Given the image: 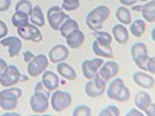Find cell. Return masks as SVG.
Masks as SVG:
<instances>
[{
    "mask_svg": "<svg viewBox=\"0 0 155 116\" xmlns=\"http://www.w3.org/2000/svg\"><path fill=\"white\" fill-rule=\"evenodd\" d=\"M110 15V9L107 5H99L92 9L86 16V25L92 31L102 30L103 24Z\"/></svg>",
    "mask_w": 155,
    "mask_h": 116,
    "instance_id": "6da1fadb",
    "label": "cell"
},
{
    "mask_svg": "<svg viewBox=\"0 0 155 116\" xmlns=\"http://www.w3.org/2000/svg\"><path fill=\"white\" fill-rule=\"evenodd\" d=\"M106 94L110 100L118 101V102H125L130 98V90L125 85L124 80L122 78H113L109 83V86L106 89Z\"/></svg>",
    "mask_w": 155,
    "mask_h": 116,
    "instance_id": "7a4b0ae2",
    "label": "cell"
},
{
    "mask_svg": "<svg viewBox=\"0 0 155 116\" xmlns=\"http://www.w3.org/2000/svg\"><path fill=\"white\" fill-rule=\"evenodd\" d=\"M22 96V90L16 86H9L0 92V108L5 111H12L18 108L19 99Z\"/></svg>",
    "mask_w": 155,
    "mask_h": 116,
    "instance_id": "3957f363",
    "label": "cell"
},
{
    "mask_svg": "<svg viewBox=\"0 0 155 116\" xmlns=\"http://www.w3.org/2000/svg\"><path fill=\"white\" fill-rule=\"evenodd\" d=\"M72 104V95L66 90H54L50 96V105L54 111L62 112L67 110Z\"/></svg>",
    "mask_w": 155,
    "mask_h": 116,
    "instance_id": "277c9868",
    "label": "cell"
},
{
    "mask_svg": "<svg viewBox=\"0 0 155 116\" xmlns=\"http://www.w3.org/2000/svg\"><path fill=\"white\" fill-rule=\"evenodd\" d=\"M68 17H70V15L58 5H54V6L48 8L47 14H46L47 24L50 25V27L55 31H58L63 21Z\"/></svg>",
    "mask_w": 155,
    "mask_h": 116,
    "instance_id": "5b68a950",
    "label": "cell"
},
{
    "mask_svg": "<svg viewBox=\"0 0 155 116\" xmlns=\"http://www.w3.org/2000/svg\"><path fill=\"white\" fill-rule=\"evenodd\" d=\"M50 64V59L46 55H35V57L28 63V75L30 78H36V77L41 75Z\"/></svg>",
    "mask_w": 155,
    "mask_h": 116,
    "instance_id": "8992f818",
    "label": "cell"
},
{
    "mask_svg": "<svg viewBox=\"0 0 155 116\" xmlns=\"http://www.w3.org/2000/svg\"><path fill=\"white\" fill-rule=\"evenodd\" d=\"M107 89V82L101 78L99 75H96L93 79H88V82L84 85V93L89 98H99L106 93Z\"/></svg>",
    "mask_w": 155,
    "mask_h": 116,
    "instance_id": "52a82bcc",
    "label": "cell"
},
{
    "mask_svg": "<svg viewBox=\"0 0 155 116\" xmlns=\"http://www.w3.org/2000/svg\"><path fill=\"white\" fill-rule=\"evenodd\" d=\"M18 36L21 40L31 41L34 43H38L42 41V33L40 31V27H37L36 25L31 22L25 25V26L18 27Z\"/></svg>",
    "mask_w": 155,
    "mask_h": 116,
    "instance_id": "ba28073f",
    "label": "cell"
},
{
    "mask_svg": "<svg viewBox=\"0 0 155 116\" xmlns=\"http://www.w3.org/2000/svg\"><path fill=\"white\" fill-rule=\"evenodd\" d=\"M21 72L19 71V68L14 64H10L6 67V69L4 71V73L0 75V84L4 88H9V86H15L18 83L21 82Z\"/></svg>",
    "mask_w": 155,
    "mask_h": 116,
    "instance_id": "9c48e42d",
    "label": "cell"
},
{
    "mask_svg": "<svg viewBox=\"0 0 155 116\" xmlns=\"http://www.w3.org/2000/svg\"><path fill=\"white\" fill-rule=\"evenodd\" d=\"M30 108L34 114H44L50 108V98L45 94L36 93L30 96Z\"/></svg>",
    "mask_w": 155,
    "mask_h": 116,
    "instance_id": "30bf717a",
    "label": "cell"
},
{
    "mask_svg": "<svg viewBox=\"0 0 155 116\" xmlns=\"http://www.w3.org/2000/svg\"><path fill=\"white\" fill-rule=\"evenodd\" d=\"M104 63L103 58L101 57H96L92 59H86L82 62V73L83 77L88 80V79H93L96 75H98V71L102 67V64Z\"/></svg>",
    "mask_w": 155,
    "mask_h": 116,
    "instance_id": "8fae6325",
    "label": "cell"
},
{
    "mask_svg": "<svg viewBox=\"0 0 155 116\" xmlns=\"http://www.w3.org/2000/svg\"><path fill=\"white\" fill-rule=\"evenodd\" d=\"M118 72H119V64L114 62L113 59H108L107 62L102 64V67L98 71V75L106 82H110L113 78L117 77Z\"/></svg>",
    "mask_w": 155,
    "mask_h": 116,
    "instance_id": "7c38bea8",
    "label": "cell"
},
{
    "mask_svg": "<svg viewBox=\"0 0 155 116\" xmlns=\"http://www.w3.org/2000/svg\"><path fill=\"white\" fill-rule=\"evenodd\" d=\"M0 45L8 47L9 49V56L14 58L20 55V51L22 48V42L19 36H6L3 40H0Z\"/></svg>",
    "mask_w": 155,
    "mask_h": 116,
    "instance_id": "4fadbf2b",
    "label": "cell"
},
{
    "mask_svg": "<svg viewBox=\"0 0 155 116\" xmlns=\"http://www.w3.org/2000/svg\"><path fill=\"white\" fill-rule=\"evenodd\" d=\"M47 57L50 59V63L57 64L60 62L66 61L70 57V49H68L67 46H64V45H55L48 51Z\"/></svg>",
    "mask_w": 155,
    "mask_h": 116,
    "instance_id": "5bb4252c",
    "label": "cell"
},
{
    "mask_svg": "<svg viewBox=\"0 0 155 116\" xmlns=\"http://www.w3.org/2000/svg\"><path fill=\"white\" fill-rule=\"evenodd\" d=\"M133 82L140 86L141 89H151L155 85V79L148 73H144L143 71L141 72H135L133 74Z\"/></svg>",
    "mask_w": 155,
    "mask_h": 116,
    "instance_id": "9a60e30c",
    "label": "cell"
},
{
    "mask_svg": "<svg viewBox=\"0 0 155 116\" xmlns=\"http://www.w3.org/2000/svg\"><path fill=\"white\" fill-rule=\"evenodd\" d=\"M66 38V43H67V47L71 48V49H77L80 48L83 43H84V40H86V36L83 33L82 30L77 29L74 31H72L68 36L64 37Z\"/></svg>",
    "mask_w": 155,
    "mask_h": 116,
    "instance_id": "2e32d148",
    "label": "cell"
},
{
    "mask_svg": "<svg viewBox=\"0 0 155 116\" xmlns=\"http://www.w3.org/2000/svg\"><path fill=\"white\" fill-rule=\"evenodd\" d=\"M41 75H42L41 82H42V84L45 85V88L47 90H50V92L52 93L54 90L58 89V86H60V78H58V75L55 72H51V71L46 69Z\"/></svg>",
    "mask_w": 155,
    "mask_h": 116,
    "instance_id": "e0dca14e",
    "label": "cell"
},
{
    "mask_svg": "<svg viewBox=\"0 0 155 116\" xmlns=\"http://www.w3.org/2000/svg\"><path fill=\"white\" fill-rule=\"evenodd\" d=\"M112 37L119 45H125L129 41V30L127 29L125 25L117 24L112 27Z\"/></svg>",
    "mask_w": 155,
    "mask_h": 116,
    "instance_id": "ac0fdd59",
    "label": "cell"
},
{
    "mask_svg": "<svg viewBox=\"0 0 155 116\" xmlns=\"http://www.w3.org/2000/svg\"><path fill=\"white\" fill-rule=\"evenodd\" d=\"M56 71H57L58 75H61L64 80L73 82V80L77 79V72H76V69H74L72 66H70L68 63H66L64 61L57 63Z\"/></svg>",
    "mask_w": 155,
    "mask_h": 116,
    "instance_id": "d6986e66",
    "label": "cell"
},
{
    "mask_svg": "<svg viewBox=\"0 0 155 116\" xmlns=\"http://www.w3.org/2000/svg\"><path fill=\"white\" fill-rule=\"evenodd\" d=\"M92 51H93V53L97 57H101V58L113 59V57H114L112 47L107 46V45H103L97 40H94V42L92 43Z\"/></svg>",
    "mask_w": 155,
    "mask_h": 116,
    "instance_id": "ffe728a7",
    "label": "cell"
},
{
    "mask_svg": "<svg viewBox=\"0 0 155 116\" xmlns=\"http://www.w3.org/2000/svg\"><path fill=\"white\" fill-rule=\"evenodd\" d=\"M140 14L141 19L145 22H155V0H149V2L144 3Z\"/></svg>",
    "mask_w": 155,
    "mask_h": 116,
    "instance_id": "44dd1931",
    "label": "cell"
},
{
    "mask_svg": "<svg viewBox=\"0 0 155 116\" xmlns=\"http://www.w3.org/2000/svg\"><path fill=\"white\" fill-rule=\"evenodd\" d=\"M30 22L36 25L37 27H44L46 24V17L42 11V8L40 5H34L32 12L30 15Z\"/></svg>",
    "mask_w": 155,
    "mask_h": 116,
    "instance_id": "7402d4cb",
    "label": "cell"
},
{
    "mask_svg": "<svg viewBox=\"0 0 155 116\" xmlns=\"http://www.w3.org/2000/svg\"><path fill=\"white\" fill-rule=\"evenodd\" d=\"M150 102H153V100H151V96L149 95V93H147V92H138V93L135 94L134 104H135V106H137L139 110H141L143 112H144V110L149 106Z\"/></svg>",
    "mask_w": 155,
    "mask_h": 116,
    "instance_id": "603a6c76",
    "label": "cell"
},
{
    "mask_svg": "<svg viewBox=\"0 0 155 116\" xmlns=\"http://www.w3.org/2000/svg\"><path fill=\"white\" fill-rule=\"evenodd\" d=\"M145 30H147V22L143 19L134 20L130 22V25H129V32H130L134 37H138V38L145 33Z\"/></svg>",
    "mask_w": 155,
    "mask_h": 116,
    "instance_id": "cb8c5ba5",
    "label": "cell"
},
{
    "mask_svg": "<svg viewBox=\"0 0 155 116\" xmlns=\"http://www.w3.org/2000/svg\"><path fill=\"white\" fill-rule=\"evenodd\" d=\"M77 29H80L78 22H77L74 19H72V17H68V19H66V20L63 21V24L61 25L58 32H60V35H61L62 37H66V36H68L72 31H74V30H77Z\"/></svg>",
    "mask_w": 155,
    "mask_h": 116,
    "instance_id": "d4e9b609",
    "label": "cell"
},
{
    "mask_svg": "<svg viewBox=\"0 0 155 116\" xmlns=\"http://www.w3.org/2000/svg\"><path fill=\"white\" fill-rule=\"evenodd\" d=\"M115 17L119 21V24H123L125 26H128L132 22V11L129 10V8L122 5L115 10Z\"/></svg>",
    "mask_w": 155,
    "mask_h": 116,
    "instance_id": "484cf974",
    "label": "cell"
},
{
    "mask_svg": "<svg viewBox=\"0 0 155 116\" xmlns=\"http://www.w3.org/2000/svg\"><path fill=\"white\" fill-rule=\"evenodd\" d=\"M130 56H132L133 61H135L138 58H141V57H145V56H149L148 46L143 42H135L130 47Z\"/></svg>",
    "mask_w": 155,
    "mask_h": 116,
    "instance_id": "4316f807",
    "label": "cell"
},
{
    "mask_svg": "<svg viewBox=\"0 0 155 116\" xmlns=\"http://www.w3.org/2000/svg\"><path fill=\"white\" fill-rule=\"evenodd\" d=\"M30 22V16L25 12H21V11H15L14 15L11 16V24L18 29V27H21V26H25Z\"/></svg>",
    "mask_w": 155,
    "mask_h": 116,
    "instance_id": "83f0119b",
    "label": "cell"
},
{
    "mask_svg": "<svg viewBox=\"0 0 155 116\" xmlns=\"http://www.w3.org/2000/svg\"><path fill=\"white\" fill-rule=\"evenodd\" d=\"M93 37L96 38L97 41H99L101 43L107 45V46H110L112 42H113L112 33H109V32H107V31H102V30L93 31Z\"/></svg>",
    "mask_w": 155,
    "mask_h": 116,
    "instance_id": "f1b7e54d",
    "label": "cell"
},
{
    "mask_svg": "<svg viewBox=\"0 0 155 116\" xmlns=\"http://www.w3.org/2000/svg\"><path fill=\"white\" fill-rule=\"evenodd\" d=\"M32 9H34V5H32V3L30 2V0H20L15 6V11L25 12V14H28L29 16L31 15Z\"/></svg>",
    "mask_w": 155,
    "mask_h": 116,
    "instance_id": "f546056e",
    "label": "cell"
},
{
    "mask_svg": "<svg viewBox=\"0 0 155 116\" xmlns=\"http://www.w3.org/2000/svg\"><path fill=\"white\" fill-rule=\"evenodd\" d=\"M80 6H81V0H62V5H61V8L67 12L74 11Z\"/></svg>",
    "mask_w": 155,
    "mask_h": 116,
    "instance_id": "4dcf8cb0",
    "label": "cell"
},
{
    "mask_svg": "<svg viewBox=\"0 0 155 116\" xmlns=\"http://www.w3.org/2000/svg\"><path fill=\"white\" fill-rule=\"evenodd\" d=\"M98 116H120V110L115 105H108L99 111Z\"/></svg>",
    "mask_w": 155,
    "mask_h": 116,
    "instance_id": "1f68e13d",
    "label": "cell"
},
{
    "mask_svg": "<svg viewBox=\"0 0 155 116\" xmlns=\"http://www.w3.org/2000/svg\"><path fill=\"white\" fill-rule=\"evenodd\" d=\"M92 109L87 105H78L72 111V116H91Z\"/></svg>",
    "mask_w": 155,
    "mask_h": 116,
    "instance_id": "d6a6232c",
    "label": "cell"
},
{
    "mask_svg": "<svg viewBox=\"0 0 155 116\" xmlns=\"http://www.w3.org/2000/svg\"><path fill=\"white\" fill-rule=\"evenodd\" d=\"M34 92H36V93H41V94H45V95H47L48 98L51 96V92L45 88V85L42 84V82H38V83L35 85Z\"/></svg>",
    "mask_w": 155,
    "mask_h": 116,
    "instance_id": "836d02e7",
    "label": "cell"
},
{
    "mask_svg": "<svg viewBox=\"0 0 155 116\" xmlns=\"http://www.w3.org/2000/svg\"><path fill=\"white\" fill-rule=\"evenodd\" d=\"M147 72H149V74H155V56L149 57L147 63Z\"/></svg>",
    "mask_w": 155,
    "mask_h": 116,
    "instance_id": "e575fe53",
    "label": "cell"
},
{
    "mask_svg": "<svg viewBox=\"0 0 155 116\" xmlns=\"http://www.w3.org/2000/svg\"><path fill=\"white\" fill-rule=\"evenodd\" d=\"M8 32H9V30H8V25L0 19V40H3L4 37H6L8 36Z\"/></svg>",
    "mask_w": 155,
    "mask_h": 116,
    "instance_id": "d590c367",
    "label": "cell"
},
{
    "mask_svg": "<svg viewBox=\"0 0 155 116\" xmlns=\"http://www.w3.org/2000/svg\"><path fill=\"white\" fill-rule=\"evenodd\" d=\"M11 8V0H0V12H6Z\"/></svg>",
    "mask_w": 155,
    "mask_h": 116,
    "instance_id": "8d00e7d4",
    "label": "cell"
},
{
    "mask_svg": "<svg viewBox=\"0 0 155 116\" xmlns=\"http://www.w3.org/2000/svg\"><path fill=\"white\" fill-rule=\"evenodd\" d=\"M34 57H35V53L32 52V51H25V52L22 53V59L26 63H29Z\"/></svg>",
    "mask_w": 155,
    "mask_h": 116,
    "instance_id": "74e56055",
    "label": "cell"
},
{
    "mask_svg": "<svg viewBox=\"0 0 155 116\" xmlns=\"http://www.w3.org/2000/svg\"><path fill=\"white\" fill-rule=\"evenodd\" d=\"M144 115H147V116H155V104H154V102H150L149 106L144 110Z\"/></svg>",
    "mask_w": 155,
    "mask_h": 116,
    "instance_id": "f35d334b",
    "label": "cell"
},
{
    "mask_svg": "<svg viewBox=\"0 0 155 116\" xmlns=\"http://www.w3.org/2000/svg\"><path fill=\"white\" fill-rule=\"evenodd\" d=\"M144 115V112L141 111V110H139L138 108H134V109H130L127 114H125V116H143Z\"/></svg>",
    "mask_w": 155,
    "mask_h": 116,
    "instance_id": "ab89813d",
    "label": "cell"
},
{
    "mask_svg": "<svg viewBox=\"0 0 155 116\" xmlns=\"http://www.w3.org/2000/svg\"><path fill=\"white\" fill-rule=\"evenodd\" d=\"M119 3H120V5H123V6L130 8V6H133V5H135V4L138 3V0H119Z\"/></svg>",
    "mask_w": 155,
    "mask_h": 116,
    "instance_id": "60d3db41",
    "label": "cell"
},
{
    "mask_svg": "<svg viewBox=\"0 0 155 116\" xmlns=\"http://www.w3.org/2000/svg\"><path fill=\"white\" fill-rule=\"evenodd\" d=\"M9 66L8 62L4 59V58H0V75H2L4 73V71L6 69V67Z\"/></svg>",
    "mask_w": 155,
    "mask_h": 116,
    "instance_id": "b9f144b4",
    "label": "cell"
},
{
    "mask_svg": "<svg viewBox=\"0 0 155 116\" xmlns=\"http://www.w3.org/2000/svg\"><path fill=\"white\" fill-rule=\"evenodd\" d=\"M130 8H132V11H134V12H140V11H141V8H143V5L139 4V3H137L135 5H133V6H130Z\"/></svg>",
    "mask_w": 155,
    "mask_h": 116,
    "instance_id": "7bdbcfd3",
    "label": "cell"
},
{
    "mask_svg": "<svg viewBox=\"0 0 155 116\" xmlns=\"http://www.w3.org/2000/svg\"><path fill=\"white\" fill-rule=\"evenodd\" d=\"M150 37H151V40L155 42V26L151 29V31H150Z\"/></svg>",
    "mask_w": 155,
    "mask_h": 116,
    "instance_id": "ee69618b",
    "label": "cell"
},
{
    "mask_svg": "<svg viewBox=\"0 0 155 116\" xmlns=\"http://www.w3.org/2000/svg\"><path fill=\"white\" fill-rule=\"evenodd\" d=\"M147 2H149V0H138V3H147Z\"/></svg>",
    "mask_w": 155,
    "mask_h": 116,
    "instance_id": "f6af8a7d",
    "label": "cell"
},
{
    "mask_svg": "<svg viewBox=\"0 0 155 116\" xmlns=\"http://www.w3.org/2000/svg\"><path fill=\"white\" fill-rule=\"evenodd\" d=\"M88 2H94V0H88Z\"/></svg>",
    "mask_w": 155,
    "mask_h": 116,
    "instance_id": "bcb514c9",
    "label": "cell"
}]
</instances>
